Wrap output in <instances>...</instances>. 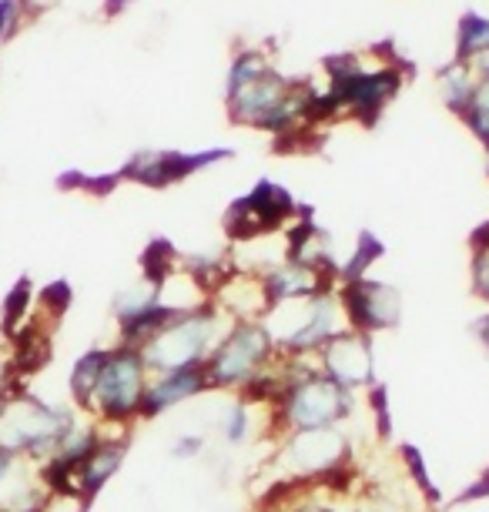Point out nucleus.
Instances as JSON below:
<instances>
[{"mask_svg": "<svg viewBox=\"0 0 489 512\" xmlns=\"http://www.w3.org/2000/svg\"><path fill=\"white\" fill-rule=\"evenodd\" d=\"M128 4H131V0H108V14H121Z\"/></svg>", "mask_w": 489, "mask_h": 512, "instance_id": "obj_32", "label": "nucleus"}, {"mask_svg": "<svg viewBox=\"0 0 489 512\" xmlns=\"http://www.w3.org/2000/svg\"><path fill=\"white\" fill-rule=\"evenodd\" d=\"M181 272V258L171 241L165 238H155L151 245L145 248V255H141V278H148V282L155 285H165L171 275Z\"/></svg>", "mask_w": 489, "mask_h": 512, "instance_id": "obj_15", "label": "nucleus"}, {"mask_svg": "<svg viewBox=\"0 0 489 512\" xmlns=\"http://www.w3.org/2000/svg\"><path fill=\"white\" fill-rule=\"evenodd\" d=\"M486 171H489V161H486Z\"/></svg>", "mask_w": 489, "mask_h": 512, "instance_id": "obj_34", "label": "nucleus"}, {"mask_svg": "<svg viewBox=\"0 0 489 512\" xmlns=\"http://www.w3.org/2000/svg\"><path fill=\"white\" fill-rule=\"evenodd\" d=\"M155 305H161V285L148 282V278H141L138 285L121 288V292L114 295V318H118V328L151 312Z\"/></svg>", "mask_w": 489, "mask_h": 512, "instance_id": "obj_14", "label": "nucleus"}, {"mask_svg": "<svg viewBox=\"0 0 489 512\" xmlns=\"http://www.w3.org/2000/svg\"><path fill=\"white\" fill-rule=\"evenodd\" d=\"M222 439L228 442V446H245L248 439H252V405L248 402H232L225 409V415H222Z\"/></svg>", "mask_w": 489, "mask_h": 512, "instance_id": "obj_20", "label": "nucleus"}, {"mask_svg": "<svg viewBox=\"0 0 489 512\" xmlns=\"http://www.w3.org/2000/svg\"><path fill=\"white\" fill-rule=\"evenodd\" d=\"M148 365L141 359L138 349L131 345H114L108 355V365L101 372V382L94 389V399L88 405L91 419L101 425H131L141 419V402H145L148 389Z\"/></svg>", "mask_w": 489, "mask_h": 512, "instance_id": "obj_4", "label": "nucleus"}, {"mask_svg": "<svg viewBox=\"0 0 489 512\" xmlns=\"http://www.w3.org/2000/svg\"><path fill=\"white\" fill-rule=\"evenodd\" d=\"M37 305H41V315H47L54 322H61V315L67 312V305H71V288H67V282H54L47 285L41 298H37Z\"/></svg>", "mask_w": 489, "mask_h": 512, "instance_id": "obj_22", "label": "nucleus"}, {"mask_svg": "<svg viewBox=\"0 0 489 512\" xmlns=\"http://www.w3.org/2000/svg\"><path fill=\"white\" fill-rule=\"evenodd\" d=\"M295 215V198L272 181H258L245 198H238L225 215V231L235 241L265 238L268 231L282 228L285 218Z\"/></svg>", "mask_w": 489, "mask_h": 512, "instance_id": "obj_7", "label": "nucleus"}, {"mask_svg": "<svg viewBox=\"0 0 489 512\" xmlns=\"http://www.w3.org/2000/svg\"><path fill=\"white\" fill-rule=\"evenodd\" d=\"M44 506H31V509H14V506H7V502H0V512H41Z\"/></svg>", "mask_w": 489, "mask_h": 512, "instance_id": "obj_33", "label": "nucleus"}, {"mask_svg": "<svg viewBox=\"0 0 489 512\" xmlns=\"http://www.w3.org/2000/svg\"><path fill=\"white\" fill-rule=\"evenodd\" d=\"M232 325V315H225L215 302H205L191 308V312H181L168 328H161L141 349V359H145L151 375L198 369V365H208L212 352L218 349V342L228 335Z\"/></svg>", "mask_w": 489, "mask_h": 512, "instance_id": "obj_1", "label": "nucleus"}, {"mask_svg": "<svg viewBox=\"0 0 489 512\" xmlns=\"http://www.w3.org/2000/svg\"><path fill=\"white\" fill-rule=\"evenodd\" d=\"M201 449H205V436H201V432H188V436H181L175 446H171V459H178V462L198 459Z\"/></svg>", "mask_w": 489, "mask_h": 512, "instance_id": "obj_25", "label": "nucleus"}, {"mask_svg": "<svg viewBox=\"0 0 489 512\" xmlns=\"http://www.w3.org/2000/svg\"><path fill=\"white\" fill-rule=\"evenodd\" d=\"M439 84H443V98L453 111L463 114L469 108V101H473V94L479 88V81L473 77V71H469L466 61H456L449 71H443V77H439Z\"/></svg>", "mask_w": 489, "mask_h": 512, "instance_id": "obj_17", "label": "nucleus"}, {"mask_svg": "<svg viewBox=\"0 0 489 512\" xmlns=\"http://www.w3.org/2000/svg\"><path fill=\"white\" fill-rule=\"evenodd\" d=\"M208 389H212V382H208L205 365H198V369L151 375L148 389H145V402H141V419H155L161 412H171L175 405L195 399V395L208 392Z\"/></svg>", "mask_w": 489, "mask_h": 512, "instance_id": "obj_11", "label": "nucleus"}, {"mask_svg": "<svg viewBox=\"0 0 489 512\" xmlns=\"http://www.w3.org/2000/svg\"><path fill=\"white\" fill-rule=\"evenodd\" d=\"M124 452H128V436L104 432L98 439V446L91 449V456L78 466V476H74V499H81L84 506H88V502L104 489V482L121 469Z\"/></svg>", "mask_w": 489, "mask_h": 512, "instance_id": "obj_12", "label": "nucleus"}, {"mask_svg": "<svg viewBox=\"0 0 489 512\" xmlns=\"http://www.w3.org/2000/svg\"><path fill=\"white\" fill-rule=\"evenodd\" d=\"M108 355H111V349H88L71 369L67 389H71V399L78 402L84 412H88V405L94 399V389H98V382H101V372H104V365H108Z\"/></svg>", "mask_w": 489, "mask_h": 512, "instance_id": "obj_13", "label": "nucleus"}, {"mask_svg": "<svg viewBox=\"0 0 489 512\" xmlns=\"http://www.w3.org/2000/svg\"><path fill=\"white\" fill-rule=\"evenodd\" d=\"M473 292L489 302V251H473Z\"/></svg>", "mask_w": 489, "mask_h": 512, "instance_id": "obj_26", "label": "nucleus"}, {"mask_svg": "<svg viewBox=\"0 0 489 512\" xmlns=\"http://www.w3.org/2000/svg\"><path fill=\"white\" fill-rule=\"evenodd\" d=\"M289 512H335L332 506H325V502H315V499H305V502H292Z\"/></svg>", "mask_w": 489, "mask_h": 512, "instance_id": "obj_30", "label": "nucleus"}, {"mask_svg": "<svg viewBox=\"0 0 489 512\" xmlns=\"http://www.w3.org/2000/svg\"><path fill=\"white\" fill-rule=\"evenodd\" d=\"M275 466L289 482H325L332 472L349 466V439L339 429H305L289 432L282 452H278Z\"/></svg>", "mask_w": 489, "mask_h": 512, "instance_id": "obj_6", "label": "nucleus"}, {"mask_svg": "<svg viewBox=\"0 0 489 512\" xmlns=\"http://www.w3.org/2000/svg\"><path fill=\"white\" fill-rule=\"evenodd\" d=\"M339 302H342L345 322H349L352 332L369 335V338L376 332L396 328L402 318V295L392 285L369 282V278L345 282L339 288Z\"/></svg>", "mask_w": 489, "mask_h": 512, "instance_id": "obj_8", "label": "nucleus"}, {"mask_svg": "<svg viewBox=\"0 0 489 512\" xmlns=\"http://www.w3.org/2000/svg\"><path fill=\"white\" fill-rule=\"evenodd\" d=\"M275 355L278 349H275L272 328L265 322H235L205 365L208 382H212V389L222 392L228 389L242 392Z\"/></svg>", "mask_w": 489, "mask_h": 512, "instance_id": "obj_5", "label": "nucleus"}, {"mask_svg": "<svg viewBox=\"0 0 489 512\" xmlns=\"http://www.w3.org/2000/svg\"><path fill=\"white\" fill-rule=\"evenodd\" d=\"M309 359H292V385L285 389L282 399H278L275 415L289 432L339 429L352 415V409H356L352 392L342 389L339 382H332L329 375L319 369V359L312 365Z\"/></svg>", "mask_w": 489, "mask_h": 512, "instance_id": "obj_2", "label": "nucleus"}, {"mask_svg": "<svg viewBox=\"0 0 489 512\" xmlns=\"http://www.w3.org/2000/svg\"><path fill=\"white\" fill-rule=\"evenodd\" d=\"M31 305H34V292H31V282L24 278V282H17L11 288V295L4 298V315H0V325H4V332L11 338H17L34 322Z\"/></svg>", "mask_w": 489, "mask_h": 512, "instance_id": "obj_16", "label": "nucleus"}, {"mask_svg": "<svg viewBox=\"0 0 489 512\" xmlns=\"http://www.w3.org/2000/svg\"><path fill=\"white\" fill-rule=\"evenodd\" d=\"M469 332H473V338L479 345L486 349V355H489V315H479L473 325H469Z\"/></svg>", "mask_w": 489, "mask_h": 512, "instance_id": "obj_28", "label": "nucleus"}, {"mask_svg": "<svg viewBox=\"0 0 489 512\" xmlns=\"http://www.w3.org/2000/svg\"><path fill=\"white\" fill-rule=\"evenodd\" d=\"M489 47V21L479 14H466L459 21V61H473Z\"/></svg>", "mask_w": 489, "mask_h": 512, "instance_id": "obj_19", "label": "nucleus"}, {"mask_svg": "<svg viewBox=\"0 0 489 512\" xmlns=\"http://www.w3.org/2000/svg\"><path fill=\"white\" fill-rule=\"evenodd\" d=\"M473 251H489V221H486V225H479V228H476V235H473Z\"/></svg>", "mask_w": 489, "mask_h": 512, "instance_id": "obj_31", "label": "nucleus"}, {"mask_svg": "<svg viewBox=\"0 0 489 512\" xmlns=\"http://www.w3.org/2000/svg\"><path fill=\"white\" fill-rule=\"evenodd\" d=\"M14 469H17V459L7 456V452H0V489H4L7 482L14 479Z\"/></svg>", "mask_w": 489, "mask_h": 512, "instance_id": "obj_29", "label": "nucleus"}, {"mask_svg": "<svg viewBox=\"0 0 489 512\" xmlns=\"http://www.w3.org/2000/svg\"><path fill=\"white\" fill-rule=\"evenodd\" d=\"M78 425V415L64 405H51L37 395L17 392L0 415V452L21 459H51L57 446L67 439V432Z\"/></svg>", "mask_w": 489, "mask_h": 512, "instance_id": "obj_3", "label": "nucleus"}, {"mask_svg": "<svg viewBox=\"0 0 489 512\" xmlns=\"http://www.w3.org/2000/svg\"><path fill=\"white\" fill-rule=\"evenodd\" d=\"M399 459H402V466H406V476H409V482H412V486H416L419 492H423L426 499L439 502V489H436V482L429 479V469H426V459H423V452H419L416 446H402Z\"/></svg>", "mask_w": 489, "mask_h": 512, "instance_id": "obj_21", "label": "nucleus"}, {"mask_svg": "<svg viewBox=\"0 0 489 512\" xmlns=\"http://www.w3.org/2000/svg\"><path fill=\"white\" fill-rule=\"evenodd\" d=\"M369 405L376 412V432L382 439L392 436V415H389V395H386V385H372V395H369Z\"/></svg>", "mask_w": 489, "mask_h": 512, "instance_id": "obj_23", "label": "nucleus"}, {"mask_svg": "<svg viewBox=\"0 0 489 512\" xmlns=\"http://www.w3.org/2000/svg\"><path fill=\"white\" fill-rule=\"evenodd\" d=\"M489 496V469H483L479 476L469 482V486L459 492L456 502H476V499H486Z\"/></svg>", "mask_w": 489, "mask_h": 512, "instance_id": "obj_27", "label": "nucleus"}, {"mask_svg": "<svg viewBox=\"0 0 489 512\" xmlns=\"http://www.w3.org/2000/svg\"><path fill=\"white\" fill-rule=\"evenodd\" d=\"M315 359H319V369L332 382H339L349 392L376 385V349H372L369 335H359L349 328L345 335L332 338Z\"/></svg>", "mask_w": 489, "mask_h": 512, "instance_id": "obj_9", "label": "nucleus"}, {"mask_svg": "<svg viewBox=\"0 0 489 512\" xmlns=\"http://www.w3.org/2000/svg\"><path fill=\"white\" fill-rule=\"evenodd\" d=\"M382 251H386V248H382V241H379L376 235H369V231H362V235H359V245H356V251H352V258H349V265H342V268H339L342 285H345V282H359V278H366L369 268L382 258Z\"/></svg>", "mask_w": 489, "mask_h": 512, "instance_id": "obj_18", "label": "nucleus"}, {"mask_svg": "<svg viewBox=\"0 0 489 512\" xmlns=\"http://www.w3.org/2000/svg\"><path fill=\"white\" fill-rule=\"evenodd\" d=\"M232 151H198V154H185V151H145L134 154V158L121 168V178L141 181L148 188H165V185H178L195 171L208 168V164L228 158Z\"/></svg>", "mask_w": 489, "mask_h": 512, "instance_id": "obj_10", "label": "nucleus"}, {"mask_svg": "<svg viewBox=\"0 0 489 512\" xmlns=\"http://www.w3.org/2000/svg\"><path fill=\"white\" fill-rule=\"evenodd\" d=\"M24 21V7L21 0H0V41L14 37V31Z\"/></svg>", "mask_w": 489, "mask_h": 512, "instance_id": "obj_24", "label": "nucleus"}]
</instances>
